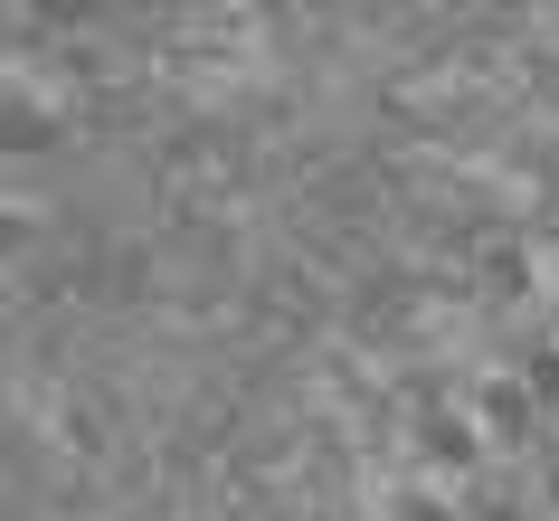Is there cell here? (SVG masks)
<instances>
[{
  "mask_svg": "<svg viewBox=\"0 0 559 521\" xmlns=\"http://www.w3.org/2000/svg\"><path fill=\"white\" fill-rule=\"evenodd\" d=\"M408 455L417 474H437V484H474L484 464H493V436L474 417L465 399H437V407H408Z\"/></svg>",
  "mask_w": 559,
  "mask_h": 521,
  "instance_id": "cell-1",
  "label": "cell"
},
{
  "mask_svg": "<svg viewBox=\"0 0 559 521\" xmlns=\"http://www.w3.org/2000/svg\"><path fill=\"white\" fill-rule=\"evenodd\" d=\"M465 407L484 417V436H493V464H531L540 446H550V427H559V417L531 399L512 370H484V379L465 389Z\"/></svg>",
  "mask_w": 559,
  "mask_h": 521,
  "instance_id": "cell-2",
  "label": "cell"
},
{
  "mask_svg": "<svg viewBox=\"0 0 559 521\" xmlns=\"http://www.w3.org/2000/svg\"><path fill=\"white\" fill-rule=\"evenodd\" d=\"M380 521H465V493L437 484V474H408V484L380 493Z\"/></svg>",
  "mask_w": 559,
  "mask_h": 521,
  "instance_id": "cell-3",
  "label": "cell"
},
{
  "mask_svg": "<svg viewBox=\"0 0 559 521\" xmlns=\"http://www.w3.org/2000/svg\"><path fill=\"white\" fill-rule=\"evenodd\" d=\"M502 370H512V379H522V389H531V399H540V407H550V417H559V332H522Z\"/></svg>",
  "mask_w": 559,
  "mask_h": 521,
  "instance_id": "cell-4",
  "label": "cell"
}]
</instances>
